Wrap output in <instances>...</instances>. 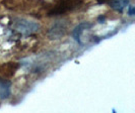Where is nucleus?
<instances>
[{
	"mask_svg": "<svg viewBox=\"0 0 135 113\" xmlns=\"http://www.w3.org/2000/svg\"><path fill=\"white\" fill-rule=\"evenodd\" d=\"M82 3L81 0H60L54 8L50 11V16L53 15H59V14H64L68 11H72L79 7Z\"/></svg>",
	"mask_w": 135,
	"mask_h": 113,
	"instance_id": "1",
	"label": "nucleus"
},
{
	"mask_svg": "<svg viewBox=\"0 0 135 113\" xmlns=\"http://www.w3.org/2000/svg\"><path fill=\"white\" fill-rule=\"evenodd\" d=\"M11 27L16 33H20L21 34H30V33H36L37 30H39L40 25L38 23L31 22L28 20L17 18L13 20Z\"/></svg>",
	"mask_w": 135,
	"mask_h": 113,
	"instance_id": "2",
	"label": "nucleus"
},
{
	"mask_svg": "<svg viewBox=\"0 0 135 113\" xmlns=\"http://www.w3.org/2000/svg\"><path fill=\"white\" fill-rule=\"evenodd\" d=\"M65 31H66V27L63 24H56L49 30V36L51 39H59L65 34Z\"/></svg>",
	"mask_w": 135,
	"mask_h": 113,
	"instance_id": "3",
	"label": "nucleus"
},
{
	"mask_svg": "<svg viewBox=\"0 0 135 113\" xmlns=\"http://www.w3.org/2000/svg\"><path fill=\"white\" fill-rule=\"evenodd\" d=\"M10 94V82L5 79H0V98L5 99Z\"/></svg>",
	"mask_w": 135,
	"mask_h": 113,
	"instance_id": "4",
	"label": "nucleus"
},
{
	"mask_svg": "<svg viewBox=\"0 0 135 113\" xmlns=\"http://www.w3.org/2000/svg\"><path fill=\"white\" fill-rule=\"evenodd\" d=\"M111 6L113 7L115 10L122 11L128 4V0H111L110 2Z\"/></svg>",
	"mask_w": 135,
	"mask_h": 113,
	"instance_id": "5",
	"label": "nucleus"
},
{
	"mask_svg": "<svg viewBox=\"0 0 135 113\" xmlns=\"http://www.w3.org/2000/svg\"><path fill=\"white\" fill-rule=\"evenodd\" d=\"M91 26V24H89V23H86V22H83V23H81L80 25H78V26L76 27V29L74 30V36L76 40L81 44V40H80V34L82 33V29L83 28H85V27H90Z\"/></svg>",
	"mask_w": 135,
	"mask_h": 113,
	"instance_id": "6",
	"label": "nucleus"
},
{
	"mask_svg": "<svg viewBox=\"0 0 135 113\" xmlns=\"http://www.w3.org/2000/svg\"><path fill=\"white\" fill-rule=\"evenodd\" d=\"M133 13H134V8L131 7V9H130V15H133Z\"/></svg>",
	"mask_w": 135,
	"mask_h": 113,
	"instance_id": "7",
	"label": "nucleus"
}]
</instances>
